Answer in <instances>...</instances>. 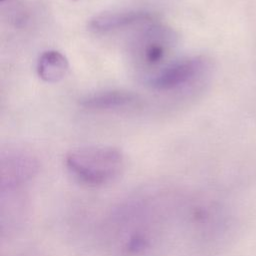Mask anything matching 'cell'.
<instances>
[{"label": "cell", "instance_id": "obj_1", "mask_svg": "<svg viewBox=\"0 0 256 256\" xmlns=\"http://www.w3.org/2000/svg\"><path fill=\"white\" fill-rule=\"evenodd\" d=\"M65 165L79 183L100 187L119 178L124 170V156L115 147L84 146L70 150L65 156Z\"/></svg>", "mask_w": 256, "mask_h": 256}, {"label": "cell", "instance_id": "obj_2", "mask_svg": "<svg viewBox=\"0 0 256 256\" xmlns=\"http://www.w3.org/2000/svg\"><path fill=\"white\" fill-rule=\"evenodd\" d=\"M175 44L176 34L171 28L159 24L148 25L136 38L135 59L142 68L154 69L153 75L167 64L165 61Z\"/></svg>", "mask_w": 256, "mask_h": 256}, {"label": "cell", "instance_id": "obj_3", "mask_svg": "<svg viewBox=\"0 0 256 256\" xmlns=\"http://www.w3.org/2000/svg\"><path fill=\"white\" fill-rule=\"evenodd\" d=\"M207 68V61L201 56L173 60L151 75L148 83L159 92L181 91L198 82Z\"/></svg>", "mask_w": 256, "mask_h": 256}, {"label": "cell", "instance_id": "obj_4", "mask_svg": "<svg viewBox=\"0 0 256 256\" xmlns=\"http://www.w3.org/2000/svg\"><path fill=\"white\" fill-rule=\"evenodd\" d=\"M39 170V161L30 151L20 147L2 150L0 156L1 192L20 191Z\"/></svg>", "mask_w": 256, "mask_h": 256}, {"label": "cell", "instance_id": "obj_5", "mask_svg": "<svg viewBox=\"0 0 256 256\" xmlns=\"http://www.w3.org/2000/svg\"><path fill=\"white\" fill-rule=\"evenodd\" d=\"M153 16L143 10L106 12L96 15L89 21V29L97 34H105L126 29L134 25L150 23Z\"/></svg>", "mask_w": 256, "mask_h": 256}, {"label": "cell", "instance_id": "obj_6", "mask_svg": "<svg viewBox=\"0 0 256 256\" xmlns=\"http://www.w3.org/2000/svg\"><path fill=\"white\" fill-rule=\"evenodd\" d=\"M139 98L136 94L123 90H109L97 92L81 99L80 105L88 110L113 111L134 107Z\"/></svg>", "mask_w": 256, "mask_h": 256}, {"label": "cell", "instance_id": "obj_7", "mask_svg": "<svg viewBox=\"0 0 256 256\" xmlns=\"http://www.w3.org/2000/svg\"><path fill=\"white\" fill-rule=\"evenodd\" d=\"M67 58L57 50L44 51L37 61V74L45 82L56 83L67 74Z\"/></svg>", "mask_w": 256, "mask_h": 256}, {"label": "cell", "instance_id": "obj_8", "mask_svg": "<svg viewBox=\"0 0 256 256\" xmlns=\"http://www.w3.org/2000/svg\"><path fill=\"white\" fill-rule=\"evenodd\" d=\"M3 1H5V0H1V2H3Z\"/></svg>", "mask_w": 256, "mask_h": 256}]
</instances>
